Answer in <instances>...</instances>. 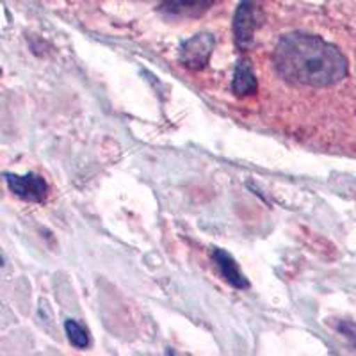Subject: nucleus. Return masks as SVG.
<instances>
[{
	"label": "nucleus",
	"mask_w": 356,
	"mask_h": 356,
	"mask_svg": "<svg viewBox=\"0 0 356 356\" xmlns=\"http://www.w3.org/2000/svg\"><path fill=\"white\" fill-rule=\"evenodd\" d=\"M0 73H2V70H0Z\"/></svg>",
	"instance_id": "nucleus-11"
},
{
	"label": "nucleus",
	"mask_w": 356,
	"mask_h": 356,
	"mask_svg": "<svg viewBox=\"0 0 356 356\" xmlns=\"http://www.w3.org/2000/svg\"><path fill=\"white\" fill-rule=\"evenodd\" d=\"M4 178L13 195L18 196L20 200H25V202L40 203L43 202L47 193H49V186L44 182V178H41L36 173H4Z\"/></svg>",
	"instance_id": "nucleus-4"
},
{
	"label": "nucleus",
	"mask_w": 356,
	"mask_h": 356,
	"mask_svg": "<svg viewBox=\"0 0 356 356\" xmlns=\"http://www.w3.org/2000/svg\"><path fill=\"white\" fill-rule=\"evenodd\" d=\"M65 330H66V335H68V340L72 342V346H75V348H79V349L89 348L88 332L82 328L77 321H73V319L66 321Z\"/></svg>",
	"instance_id": "nucleus-8"
},
{
	"label": "nucleus",
	"mask_w": 356,
	"mask_h": 356,
	"mask_svg": "<svg viewBox=\"0 0 356 356\" xmlns=\"http://www.w3.org/2000/svg\"><path fill=\"white\" fill-rule=\"evenodd\" d=\"M2 266H4V257L0 255V267H2Z\"/></svg>",
	"instance_id": "nucleus-10"
},
{
	"label": "nucleus",
	"mask_w": 356,
	"mask_h": 356,
	"mask_svg": "<svg viewBox=\"0 0 356 356\" xmlns=\"http://www.w3.org/2000/svg\"><path fill=\"white\" fill-rule=\"evenodd\" d=\"M212 260L216 262L218 269L221 271L222 278L227 280L228 284L235 289H248L250 287V282H248L246 276L243 275V271L239 269L237 262L234 260V257L225 250H214L212 253Z\"/></svg>",
	"instance_id": "nucleus-6"
},
{
	"label": "nucleus",
	"mask_w": 356,
	"mask_h": 356,
	"mask_svg": "<svg viewBox=\"0 0 356 356\" xmlns=\"http://www.w3.org/2000/svg\"><path fill=\"white\" fill-rule=\"evenodd\" d=\"M273 63L284 81L330 88L348 77V59L335 44L307 33H291L276 43Z\"/></svg>",
	"instance_id": "nucleus-1"
},
{
	"label": "nucleus",
	"mask_w": 356,
	"mask_h": 356,
	"mask_svg": "<svg viewBox=\"0 0 356 356\" xmlns=\"http://www.w3.org/2000/svg\"><path fill=\"white\" fill-rule=\"evenodd\" d=\"M218 0H164L162 13L175 18H198L205 15Z\"/></svg>",
	"instance_id": "nucleus-5"
},
{
	"label": "nucleus",
	"mask_w": 356,
	"mask_h": 356,
	"mask_svg": "<svg viewBox=\"0 0 356 356\" xmlns=\"http://www.w3.org/2000/svg\"><path fill=\"white\" fill-rule=\"evenodd\" d=\"M257 89H259V82H257L251 61L241 59V61L237 63V66H235L234 81H232V91H234L235 97L246 98L251 97V95H255Z\"/></svg>",
	"instance_id": "nucleus-7"
},
{
	"label": "nucleus",
	"mask_w": 356,
	"mask_h": 356,
	"mask_svg": "<svg viewBox=\"0 0 356 356\" xmlns=\"http://www.w3.org/2000/svg\"><path fill=\"white\" fill-rule=\"evenodd\" d=\"M259 0H241L234 17L235 44L239 50H248L255 40L257 27L260 24Z\"/></svg>",
	"instance_id": "nucleus-2"
},
{
	"label": "nucleus",
	"mask_w": 356,
	"mask_h": 356,
	"mask_svg": "<svg viewBox=\"0 0 356 356\" xmlns=\"http://www.w3.org/2000/svg\"><path fill=\"white\" fill-rule=\"evenodd\" d=\"M216 47V40L211 33H200L189 38L180 47V63L187 70L200 72L211 61L212 50Z\"/></svg>",
	"instance_id": "nucleus-3"
},
{
	"label": "nucleus",
	"mask_w": 356,
	"mask_h": 356,
	"mask_svg": "<svg viewBox=\"0 0 356 356\" xmlns=\"http://www.w3.org/2000/svg\"><path fill=\"white\" fill-rule=\"evenodd\" d=\"M337 330H339L342 335L346 337V339L351 342L353 346L356 348V324L351 323V321H340L339 324H337Z\"/></svg>",
	"instance_id": "nucleus-9"
}]
</instances>
